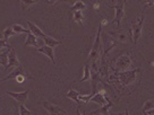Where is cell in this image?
Listing matches in <instances>:
<instances>
[{"instance_id": "6da1fadb", "label": "cell", "mask_w": 154, "mask_h": 115, "mask_svg": "<svg viewBox=\"0 0 154 115\" xmlns=\"http://www.w3.org/2000/svg\"><path fill=\"white\" fill-rule=\"evenodd\" d=\"M102 25H99V29L96 33L95 40H94V44L92 46V50L88 53V61L93 63V68L94 71H97L95 69V62L97 61V59L100 58V53L102 51Z\"/></svg>"}, {"instance_id": "7a4b0ae2", "label": "cell", "mask_w": 154, "mask_h": 115, "mask_svg": "<svg viewBox=\"0 0 154 115\" xmlns=\"http://www.w3.org/2000/svg\"><path fill=\"white\" fill-rule=\"evenodd\" d=\"M138 73H142L140 69H134V70H127V71H122L120 73H118V80L125 85V86H130L133 85L136 80H137V77Z\"/></svg>"}, {"instance_id": "3957f363", "label": "cell", "mask_w": 154, "mask_h": 115, "mask_svg": "<svg viewBox=\"0 0 154 115\" xmlns=\"http://www.w3.org/2000/svg\"><path fill=\"white\" fill-rule=\"evenodd\" d=\"M125 5H126V0H117V4H115V5H111V4L108 5L110 8L115 9L116 16L112 23H115L118 28H120L121 20H122L124 16H125Z\"/></svg>"}, {"instance_id": "277c9868", "label": "cell", "mask_w": 154, "mask_h": 115, "mask_svg": "<svg viewBox=\"0 0 154 115\" xmlns=\"http://www.w3.org/2000/svg\"><path fill=\"white\" fill-rule=\"evenodd\" d=\"M143 23H144V16H140L137 20L130 25V35L133 37V43L137 44L142 36V29H143Z\"/></svg>"}, {"instance_id": "5b68a950", "label": "cell", "mask_w": 154, "mask_h": 115, "mask_svg": "<svg viewBox=\"0 0 154 115\" xmlns=\"http://www.w3.org/2000/svg\"><path fill=\"white\" fill-rule=\"evenodd\" d=\"M131 66H133V60H131V58H130L129 54H124V55H121V57H119L116 60V62H115L116 70L120 72L129 70Z\"/></svg>"}, {"instance_id": "8992f818", "label": "cell", "mask_w": 154, "mask_h": 115, "mask_svg": "<svg viewBox=\"0 0 154 115\" xmlns=\"http://www.w3.org/2000/svg\"><path fill=\"white\" fill-rule=\"evenodd\" d=\"M102 36V35H101ZM118 44V42L115 40V37L112 35L109 34H104V36L102 37V49H104L102 51V57L104 58L109 53V51H111L113 48H116V45Z\"/></svg>"}, {"instance_id": "52a82bcc", "label": "cell", "mask_w": 154, "mask_h": 115, "mask_svg": "<svg viewBox=\"0 0 154 115\" xmlns=\"http://www.w3.org/2000/svg\"><path fill=\"white\" fill-rule=\"evenodd\" d=\"M43 107L45 108V111H47L50 115H61V114L69 115L67 112L63 110V108H61L60 106L54 105V104L49 103V102H47V101L43 102Z\"/></svg>"}, {"instance_id": "ba28073f", "label": "cell", "mask_w": 154, "mask_h": 115, "mask_svg": "<svg viewBox=\"0 0 154 115\" xmlns=\"http://www.w3.org/2000/svg\"><path fill=\"white\" fill-rule=\"evenodd\" d=\"M90 102L91 103H94V104H99V105H106V104H108L109 102H110V99H109V97L106 95V93L103 90L99 91V93H96L95 95L92 97L91 99H90Z\"/></svg>"}, {"instance_id": "9c48e42d", "label": "cell", "mask_w": 154, "mask_h": 115, "mask_svg": "<svg viewBox=\"0 0 154 115\" xmlns=\"http://www.w3.org/2000/svg\"><path fill=\"white\" fill-rule=\"evenodd\" d=\"M19 66H22L20 62H19L18 58H17V54H16V51H15L14 49H11L10 50L9 54H8V64H7V67L4 69L5 71H7L9 68H17Z\"/></svg>"}, {"instance_id": "30bf717a", "label": "cell", "mask_w": 154, "mask_h": 115, "mask_svg": "<svg viewBox=\"0 0 154 115\" xmlns=\"http://www.w3.org/2000/svg\"><path fill=\"white\" fill-rule=\"evenodd\" d=\"M7 95H9L10 97H13L15 101H17V103L19 104H24L25 102L27 101L29 98V90H25V91H20V93H14V91H6Z\"/></svg>"}, {"instance_id": "8fae6325", "label": "cell", "mask_w": 154, "mask_h": 115, "mask_svg": "<svg viewBox=\"0 0 154 115\" xmlns=\"http://www.w3.org/2000/svg\"><path fill=\"white\" fill-rule=\"evenodd\" d=\"M36 51L38 53H42L44 55H47V57L51 60V62L53 64H56V59H54V50L53 48H50L48 45H42V46H40V48L36 49Z\"/></svg>"}, {"instance_id": "7c38bea8", "label": "cell", "mask_w": 154, "mask_h": 115, "mask_svg": "<svg viewBox=\"0 0 154 115\" xmlns=\"http://www.w3.org/2000/svg\"><path fill=\"white\" fill-rule=\"evenodd\" d=\"M26 25H27V27H29V32H31L32 34H34L36 37L44 38V37H47V36H48L47 34L42 32V29L40 28V27H38V26L34 24V23H32V22H29V20H26Z\"/></svg>"}, {"instance_id": "4fadbf2b", "label": "cell", "mask_w": 154, "mask_h": 115, "mask_svg": "<svg viewBox=\"0 0 154 115\" xmlns=\"http://www.w3.org/2000/svg\"><path fill=\"white\" fill-rule=\"evenodd\" d=\"M25 75H26V73H25V69L23 68V66H19V67L15 68L14 71L11 72V73H9L7 77L2 78V79L0 80V82L7 81V80H10V79H16L18 76H25Z\"/></svg>"}, {"instance_id": "5bb4252c", "label": "cell", "mask_w": 154, "mask_h": 115, "mask_svg": "<svg viewBox=\"0 0 154 115\" xmlns=\"http://www.w3.org/2000/svg\"><path fill=\"white\" fill-rule=\"evenodd\" d=\"M90 81H91V87H92V93H91V94L94 96L96 94L97 85H99V82L101 81V78H100V72H99V70H97V71H94L93 73H92Z\"/></svg>"}, {"instance_id": "9a60e30c", "label": "cell", "mask_w": 154, "mask_h": 115, "mask_svg": "<svg viewBox=\"0 0 154 115\" xmlns=\"http://www.w3.org/2000/svg\"><path fill=\"white\" fill-rule=\"evenodd\" d=\"M111 107H113V103L112 102H109L108 104L101 106V108L96 111H92V112H88L86 115H108V112L110 110Z\"/></svg>"}, {"instance_id": "2e32d148", "label": "cell", "mask_w": 154, "mask_h": 115, "mask_svg": "<svg viewBox=\"0 0 154 115\" xmlns=\"http://www.w3.org/2000/svg\"><path fill=\"white\" fill-rule=\"evenodd\" d=\"M25 46H34V48H40V44H38V37H36L34 34H32L29 32L27 34V37L25 41Z\"/></svg>"}, {"instance_id": "e0dca14e", "label": "cell", "mask_w": 154, "mask_h": 115, "mask_svg": "<svg viewBox=\"0 0 154 115\" xmlns=\"http://www.w3.org/2000/svg\"><path fill=\"white\" fill-rule=\"evenodd\" d=\"M10 50H11V46L6 48L0 51V66H2L4 69H5V68L7 67V64H8V54H9Z\"/></svg>"}, {"instance_id": "ac0fdd59", "label": "cell", "mask_w": 154, "mask_h": 115, "mask_svg": "<svg viewBox=\"0 0 154 115\" xmlns=\"http://www.w3.org/2000/svg\"><path fill=\"white\" fill-rule=\"evenodd\" d=\"M65 97L70 98V99H72V101L75 102V103H77V104H83L82 102L79 101V93H77L76 90H74L72 88L68 90V93L65 94Z\"/></svg>"}, {"instance_id": "d6986e66", "label": "cell", "mask_w": 154, "mask_h": 115, "mask_svg": "<svg viewBox=\"0 0 154 115\" xmlns=\"http://www.w3.org/2000/svg\"><path fill=\"white\" fill-rule=\"evenodd\" d=\"M111 35L115 37L117 42H121V43H127L128 40H129V36L126 33H124V32H117V33H113Z\"/></svg>"}, {"instance_id": "ffe728a7", "label": "cell", "mask_w": 154, "mask_h": 115, "mask_svg": "<svg viewBox=\"0 0 154 115\" xmlns=\"http://www.w3.org/2000/svg\"><path fill=\"white\" fill-rule=\"evenodd\" d=\"M72 20L76 22L81 25L84 29V24H83V20H84V15H83L82 10H76V11H72Z\"/></svg>"}, {"instance_id": "44dd1931", "label": "cell", "mask_w": 154, "mask_h": 115, "mask_svg": "<svg viewBox=\"0 0 154 115\" xmlns=\"http://www.w3.org/2000/svg\"><path fill=\"white\" fill-rule=\"evenodd\" d=\"M43 42H44V45H48V46H50V48H56V46H58V45L61 44V41L56 40V38H53V37H50V36L44 37Z\"/></svg>"}, {"instance_id": "7402d4cb", "label": "cell", "mask_w": 154, "mask_h": 115, "mask_svg": "<svg viewBox=\"0 0 154 115\" xmlns=\"http://www.w3.org/2000/svg\"><path fill=\"white\" fill-rule=\"evenodd\" d=\"M91 79V69H90V66L88 64H84V73H83V77L81 79V81H88Z\"/></svg>"}, {"instance_id": "603a6c76", "label": "cell", "mask_w": 154, "mask_h": 115, "mask_svg": "<svg viewBox=\"0 0 154 115\" xmlns=\"http://www.w3.org/2000/svg\"><path fill=\"white\" fill-rule=\"evenodd\" d=\"M153 108H154V98H153V99H149V101L145 102L144 105H143V107H142V113H143V114H145L147 111L153 110Z\"/></svg>"}, {"instance_id": "cb8c5ba5", "label": "cell", "mask_w": 154, "mask_h": 115, "mask_svg": "<svg viewBox=\"0 0 154 115\" xmlns=\"http://www.w3.org/2000/svg\"><path fill=\"white\" fill-rule=\"evenodd\" d=\"M2 35H4V38L6 41H8V38L11 37V36H15L16 33L14 32L13 27H6L4 31H2Z\"/></svg>"}, {"instance_id": "d4e9b609", "label": "cell", "mask_w": 154, "mask_h": 115, "mask_svg": "<svg viewBox=\"0 0 154 115\" xmlns=\"http://www.w3.org/2000/svg\"><path fill=\"white\" fill-rule=\"evenodd\" d=\"M13 29H14V32L16 34H22V33H26V34H29V29H26V28H24L23 26L20 24H14L13 26Z\"/></svg>"}, {"instance_id": "484cf974", "label": "cell", "mask_w": 154, "mask_h": 115, "mask_svg": "<svg viewBox=\"0 0 154 115\" xmlns=\"http://www.w3.org/2000/svg\"><path fill=\"white\" fill-rule=\"evenodd\" d=\"M86 8V5L83 2V1H77L74 5L70 7V10L72 11H76V10H84Z\"/></svg>"}, {"instance_id": "4316f807", "label": "cell", "mask_w": 154, "mask_h": 115, "mask_svg": "<svg viewBox=\"0 0 154 115\" xmlns=\"http://www.w3.org/2000/svg\"><path fill=\"white\" fill-rule=\"evenodd\" d=\"M18 111H19V115H32V112L24 104H19Z\"/></svg>"}, {"instance_id": "83f0119b", "label": "cell", "mask_w": 154, "mask_h": 115, "mask_svg": "<svg viewBox=\"0 0 154 115\" xmlns=\"http://www.w3.org/2000/svg\"><path fill=\"white\" fill-rule=\"evenodd\" d=\"M20 1H22V8L26 9V8L31 7L32 5H34L35 2H38V0H20Z\"/></svg>"}, {"instance_id": "f1b7e54d", "label": "cell", "mask_w": 154, "mask_h": 115, "mask_svg": "<svg viewBox=\"0 0 154 115\" xmlns=\"http://www.w3.org/2000/svg\"><path fill=\"white\" fill-rule=\"evenodd\" d=\"M6 48H9V45L7 43V41H6L5 38H2V40H0V51L1 50H4Z\"/></svg>"}, {"instance_id": "f546056e", "label": "cell", "mask_w": 154, "mask_h": 115, "mask_svg": "<svg viewBox=\"0 0 154 115\" xmlns=\"http://www.w3.org/2000/svg\"><path fill=\"white\" fill-rule=\"evenodd\" d=\"M145 7H152L154 6V0H144Z\"/></svg>"}, {"instance_id": "4dcf8cb0", "label": "cell", "mask_w": 154, "mask_h": 115, "mask_svg": "<svg viewBox=\"0 0 154 115\" xmlns=\"http://www.w3.org/2000/svg\"><path fill=\"white\" fill-rule=\"evenodd\" d=\"M25 78H26V75L25 76H18L17 78H16V80H17V82H24L25 81Z\"/></svg>"}, {"instance_id": "1f68e13d", "label": "cell", "mask_w": 154, "mask_h": 115, "mask_svg": "<svg viewBox=\"0 0 154 115\" xmlns=\"http://www.w3.org/2000/svg\"><path fill=\"white\" fill-rule=\"evenodd\" d=\"M58 1H59V0H45V2H47L48 5H54Z\"/></svg>"}, {"instance_id": "d6a6232c", "label": "cell", "mask_w": 154, "mask_h": 115, "mask_svg": "<svg viewBox=\"0 0 154 115\" xmlns=\"http://www.w3.org/2000/svg\"><path fill=\"white\" fill-rule=\"evenodd\" d=\"M61 1H65V2H68V4H75V2H77V1H81V0H61Z\"/></svg>"}, {"instance_id": "836d02e7", "label": "cell", "mask_w": 154, "mask_h": 115, "mask_svg": "<svg viewBox=\"0 0 154 115\" xmlns=\"http://www.w3.org/2000/svg\"><path fill=\"white\" fill-rule=\"evenodd\" d=\"M100 24H101L102 26H103V25H106V24H108V23H106V19H102V20H101V23H100Z\"/></svg>"}, {"instance_id": "e575fe53", "label": "cell", "mask_w": 154, "mask_h": 115, "mask_svg": "<svg viewBox=\"0 0 154 115\" xmlns=\"http://www.w3.org/2000/svg\"><path fill=\"white\" fill-rule=\"evenodd\" d=\"M76 115H83L82 113H81V111H79V107H77V110H76Z\"/></svg>"}, {"instance_id": "d590c367", "label": "cell", "mask_w": 154, "mask_h": 115, "mask_svg": "<svg viewBox=\"0 0 154 115\" xmlns=\"http://www.w3.org/2000/svg\"><path fill=\"white\" fill-rule=\"evenodd\" d=\"M125 115H130V114H129V112H128V110H126V111H125Z\"/></svg>"}, {"instance_id": "8d00e7d4", "label": "cell", "mask_w": 154, "mask_h": 115, "mask_svg": "<svg viewBox=\"0 0 154 115\" xmlns=\"http://www.w3.org/2000/svg\"><path fill=\"white\" fill-rule=\"evenodd\" d=\"M113 115H125V113H117V114H113Z\"/></svg>"}, {"instance_id": "74e56055", "label": "cell", "mask_w": 154, "mask_h": 115, "mask_svg": "<svg viewBox=\"0 0 154 115\" xmlns=\"http://www.w3.org/2000/svg\"><path fill=\"white\" fill-rule=\"evenodd\" d=\"M91 1H93V2H94V1H95V0H91Z\"/></svg>"}]
</instances>
